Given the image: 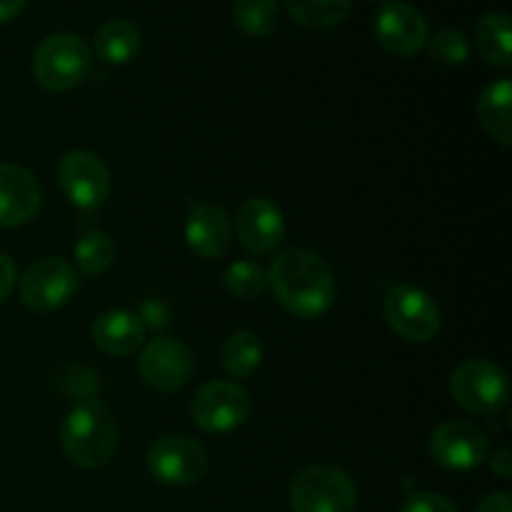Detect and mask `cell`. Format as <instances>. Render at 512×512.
Listing matches in <instances>:
<instances>
[{
  "label": "cell",
  "instance_id": "1",
  "mask_svg": "<svg viewBox=\"0 0 512 512\" xmlns=\"http://www.w3.org/2000/svg\"><path fill=\"white\" fill-rule=\"evenodd\" d=\"M275 298L295 318L313 320L335 300V275L323 258L308 250H285L268 270Z\"/></svg>",
  "mask_w": 512,
  "mask_h": 512
},
{
  "label": "cell",
  "instance_id": "2",
  "mask_svg": "<svg viewBox=\"0 0 512 512\" xmlns=\"http://www.w3.org/2000/svg\"><path fill=\"white\" fill-rule=\"evenodd\" d=\"M65 455L85 470H98L113 460L118 450V423L113 413L95 398L80 400L60 428Z\"/></svg>",
  "mask_w": 512,
  "mask_h": 512
},
{
  "label": "cell",
  "instance_id": "3",
  "mask_svg": "<svg viewBox=\"0 0 512 512\" xmlns=\"http://www.w3.org/2000/svg\"><path fill=\"white\" fill-rule=\"evenodd\" d=\"M90 63V48L80 35L53 33L35 50L33 73L50 93H68L88 78Z\"/></svg>",
  "mask_w": 512,
  "mask_h": 512
},
{
  "label": "cell",
  "instance_id": "4",
  "mask_svg": "<svg viewBox=\"0 0 512 512\" xmlns=\"http://www.w3.org/2000/svg\"><path fill=\"white\" fill-rule=\"evenodd\" d=\"M358 490L345 470L313 465L300 470L290 483L293 512H355Z\"/></svg>",
  "mask_w": 512,
  "mask_h": 512
},
{
  "label": "cell",
  "instance_id": "5",
  "mask_svg": "<svg viewBox=\"0 0 512 512\" xmlns=\"http://www.w3.org/2000/svg\"><path fill=\"white\" fill-rule=\"evenodd\" d=\"M455 403L475 415H495L508 403V378L488 360H468L450 375Z\"/></svg>",
  "mask_w": 512,
  "mask_h": 512
},
{
  "label": "cell",
  "instance_id": "6",
  "mask_svg": "<svg viewBox=\"0 0 512 512\" xmlns=\"http://www.w3.org/2000/svg\"><path fill=\"white\" fill-rule=\"evenodd\" d=\"M148 470L160 483L185 488L198 483L208 470V453L188 435H163L148 450Z\"/></svg>",
  "mask_w": 512,
  "mask_h": 512
},
{
  "label": "cell",
  "instance_id": "7",
  "mask_svg": "<svg viewBox=\"0 0 512 512\" xmlns=\"http://www.w3.org/2000/svg\"><path fill=\"white\" fill-rule=\"evenodd\" d=\"M385 320L400 338L428 343L440 333L438 303L413 285H395L385 298Z\"/></svg>",
  "mask_w": 512,
  "mask_h": 512
},
{
  "label": "cell",
  "instance_id": "8",
  "mask_svg": "<svg viewBox=\"0 0 512 512\" xmlns=\"http://www.w3.org/2000/svg\"><path fill=\"white\" fill-rule=\"evenodd\" d=\"M250 398L233 380H213L195 393L190 403L193 423L205 433H230L245 423Z\"/></svg>",
  "mask_w": 512,
  "mask_h": 512
},
{
  "label": "cell",
  "instance_id": "9",
  "mask_svg": "<svg viewBox=\"0 0 512 512\" xmlns=\"http://www.w3.org/2000/svg\"><path fill=\"white\" fill-rule=\"evenodd\" d=\"M78 290V278L63 258H43L25 270L20 300L33 313H50L68 303Z\"/></svg>",
  "mask_w": 512,
  "mask_h": 512
},
{
  "label": "cell",
  "instance_id": "10",
  "mask_svg": "<svg viewBox=\"0 0 512 512\" xmlns=\"http://www.w3.org/2000/svg\"><path fill=\"white\" fill-rule=\"evenodd\" d=\"M60 185L73 205L83 210H95L108 200L110 173L103 160L90 150H70L60 160Z\"/></svg>",
  "mask_w": 512,
  "mask_h": 512
},
{
  "label": "cell",
  "instance_id": "11",
  "mask_svg": "<svg viewBox=\"0 0 512 512\" xmlns=\"http://www.w3.org/2000/svg\"><path fill=\"white\" fill-rule=\"evenodd\" d=\"M430 455L448 470H473L488 458V438L473 423L450 420L430 435Z\"/></svg>",
  "mask_w": 512,
  "mask_h": 512
},
{
  "label": "cell",
  "instance_id": "12",
  "mask_svg": "<svg viewBox=\"0 0 512 512\" xmlns=\"http://www.w3.org/2000/svg\"><path fill=\"white\" fill-rule=\"evenodd\" d=\"M193 373V355L180 340L155 338L140 358V375L145 385L160 393L180 390Z\"/></svg>",
  "mask_w": 512,
  "mask_h": 512
},
{
  "label": "cell",
  "instance_id": "13",
  "mask_svg": "<svg viewBox=\"0 0 512 512\" xmlns=\"http://www.w3.org/2000/svg\"><path fill=\"white\" fill-rule=\"evenodd\" d=\"M375 38L388 53L410 58L428 45V23L408 3H388L375 18Z\"/></svg>",
  "mask_w": 512,
  "mask_h": 512
},
{
  "label": "cell",
  "instance_id": "14",
  "mask_svg": "<svg viewBox=\"0 0 512 512\" xmlns=\"http://www.w3.org/2000/svg\"><path fill=\"white\" fill-rule=\"evenodd\" d=\"M240 243L253 255H270L285 238V218L268 198H250L240 205L235 218Z\"/></svg>",
  "mask_w": 512,
  "mask_h": 512
},
{
  "label": "cell",
  "instance_id": "15",
  "mask_svg": "<svg viewBox=\"0 0 512 512\" xmlns=\"http://www.w3.org/2000/svg\"><path fill=\"white\" fill-rule=\"evenodd\" d=\"M43 190L30 170L0 163V228H18L38 215Z\"/></svg>",
  "mask_w": 512,
  "mask_h": 512
},
{
  "label": "cell",
  "instance_id": "16",
  "mask_svg": "<svg viewBox=\"0 0 512 512\" xmlns=\"http://www.w3.org/2000/svg\"><path fill=\"white\" fill-rule=\"evenodd\" d=\"M185 240L195 255L205 260L220 258L233 243V223L220 205L200 203L190 210L185 223Z\"/></svg>",
  "mask_w": 512,
  "mask_h": 512
},
{
  "label": "cell",
  "instance_id": "17",
  "mask_svg": "<svg viewBox=\"0 0 512 512\" xmlns=\"http://www.w3.org/2000/svg\"><path fill=\"white\" fill-rule=\"evenodd\" d=\"M95 348L108 355H130L145 340V325L138 315L128 310H108L98 315L90 330Z\"/></svg>",
  "mask_w": 512,
  "mask_h": 512
},
{
  "label": "cell",
  "instance_id": "18",
  "mask_svg": "<svg viewBox=\"0 0 512 512\" xmlns=\"http://www.w3.org/2000/svg\"><path fill=\"white\" fill-rule=\"evenodd\" d=\"M480 123L485 125L490 135L498 143H512V83L510 80H498L490 83L488 88L480 93L478 100Z\"/></svg>",
  "mask_w": 512,
  "mask_h": 512
},
{
  "label": "cell",
  "instance_id": "19",
  "mask_svg": "<svg viewBox=\"0 0 512 512\" xmlns=\"http://www.w3.org/2000/svg\"><path fill=\"white\" fill-rule=\"evenodd\" d=\"M475 45L485 63L508 68L512 60V25L505 13H485L475 25Z\"/></svg>",
  "mask_w": 512,
  "mask_h": 512
},
{
  "label": "cell",
  "instance_id": "20",
  "mask_svg": "<svg viewBox=\"0 0 512 512\" xmlns=\"http://www.w3.org/2000/svg\"><path fill=\"white\" fill-rule=\"evenodd\" d=\"M140 33L128 20H108L95 35V53L110 65H123L138 55Z\"/></svg>",
  "mask_w": 512,
  "mask_h": 512
},
{
  "label": "cell",
  "instance_id": "21",
  "mask_svg": "<svg viewBox=\"0 0 512 512\" xmlns=\"http://www.w3.org/2000/svg\"><path fill=\"white\" fill-rule=\"evenodd\" d=\"M353 0H285V10L295 23L310 30H328L348 18Z\"/></svg>",
  "mask_w": 512,
  "mask_h": 512
},
{
  "label": "cell",
  "instance_id": "22",
  "mask_svg": "<svg viewBox=\"0 0 512 512\" xmlns=\"http://www.w3.org/2000/svg\"><path fill=\"white\" fill-rule=\"evenodd\" d=\"M263 363V343L250 330H240L228 338L223 348V365L230 378H248Z\"/></svg>",
  "mask_w": 512,
  "mask_h": 512
},
{
  "label": "cell",
  "instance_id": "23",
  "mask_svg": "<svg viewBox=\"0 0 512 512\" xmlns=\"http://www.w3.org/2000/svg\"><path fill=\"white\" fill-rule=\"evenodd\" d=\"M233 20L245 35L265 38L278 28V3L275 0H233Z\"/></svg>",
  "mask_w": 512,
  "mask_h": 512
},
{
  "label": "cell",
  "instance_id": "24",
  "mask_svg": "<svg viewBox=\"0 0 512 512\" xmlns=\"http://www.w3.org/2000/svg\"><path fill=\"white\" fill-rule=\"evenodd\" d=\"M115 260V245L113 240L108 238L100 230H93V233H85L83 238L75 245V263H78L80 273L88 275V278H98L105 270L113 265Z\"/></svg>",
  "mask_w": 512,
  "mask_h": 512
},
{
  "label": "cell",
  "instance_id": "25",
  "mask_svg": "<svg viewBox=\"0 0 512 512\" xmlns=\"http://www.w3.org/2000/svg\"><path fill=\"white\" fill-rule=\"evenodd\" d=\"M268 283V275L255 263H233L225 270V288L230 295L240 300L260 298Z\"/></svg>",
  "mask_w": 512,
  "mask_h": 512
},
{
  "label": "cell",
  "instance_id": "26",
  "mask_svg": "<svg viewBox=\"0 0 512 512\" xmlns=\"http://www.w3.org/2000/svg\"><path fill=\"white\" fill-rule=\"evenodd\" d=\"M470 45L460 30H440L430 40V55L443 65H460L468 60Z\"/></svg>",
  "mask_w": 512,
  "mask_h": 512
},
{
  "label": "cell",
  "instance_id": "27",
  "mask_svg": "<svg viewBox=\"0 0 512 512\" xmlns=\"http://www.w3.org/2000/svg\"><path fill=\"white\" fill-rule=\"evenodd\" d=\"M63 383V393L73 395L78 400H90L95 393H98V375L90 368H83V365H75L68 373L60 378Z\"/></svg>",
  "mask_w": 512,
  "mask_h": 512
},
{
  "label": "cell",
  "instance_id": "28",
  "mask_svg": "<svg viewBox=\"0 0 512 512\" xmlns=\"http://www.w3.org/2000/svg\"><path fill=\"white\" fill-rule=\"evenodd\" d=\"M400 512H458V508L438 493H413Z\"/></svg>",
  "mask_w": 512,
  "mask_h": 512
},
{
  "label": "cell",
  "instance_id": "29",
  "mask_svg": "<svg viewBox=\"0 0 512 512\" xmlns=\"http://www.w3.org/2000/svg\"><path fill=\"white\" fill-rule=\"evenodd\" d=\"M18 280V270L15 263L5 253H0V303L8 300V295L13 293V285Z\"/></svg>",
  "mask_w": 512,
  "mask_h": 512
},
{
  "label": "cell",
  "instance_id": "30",
  "mask_svg": "<svg viewBox=\"0 0 512 512\" xmlns=\"http://www.w3.org/2000/svg\"><path fill=\"white\" fill-rule=\"evenodd\" d=\"M138 318H145V323L153 325V328H163V325H168V308L160 300L150 298L143 303V310H140Z\"/></svg>",
  "mask_w": 512,
  "mask_h": 512
},
{
  "label": "cell",
  "instance_id": "31",
  "mask_svg": "<svg viewBox=\"0 0 512 512\" xmlns=\"http://www.w3.org/2000/svg\"><path fill=\"white\" fill-rule=\"evenodd\" d=\"M475 512H512V503H510V495L508 493H493L478 505Z\"/></svg>",
  "mask_w": 512,
  "mask_h": 512
},
{
  "label": "cell",
  "instance_id": "32",
  "mask_svg": "<svg viewBox=\"0 0 512 512\" xmlns=\"http://www.w3.org/2000/svg\"><path fill=\"white\" fill-rule=\"evenodd\" d=\"M490 465H493V473H498L500 478H510L512 473L510 450H498V453L493 455V460H490Z\"/></svg>",
  "mask_w": 512,
  "mask_h": 512
},
{
  "label": "cell",
  "instance_id": "33",
  "mask_svg": "<svg viewBox=\"0 0 512 512\" xmlns=\"http://www.w3.org/2000/svg\"><path fill=\"white\" fill-rule=\"evenodd\" d=\"M25 8V0H0V23L18 18L20 10Z\"/></svg>",
  "mask_w": 512,
  "mask_h": 512
}]
</instances>
